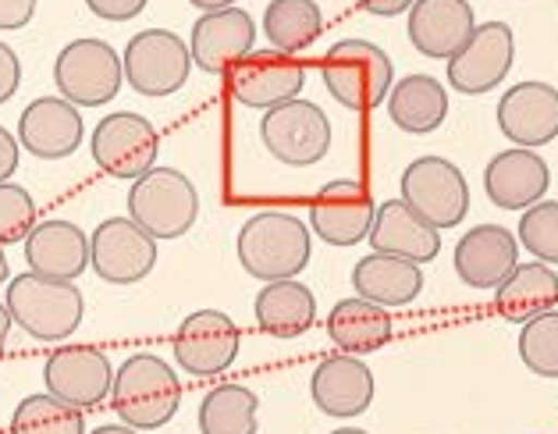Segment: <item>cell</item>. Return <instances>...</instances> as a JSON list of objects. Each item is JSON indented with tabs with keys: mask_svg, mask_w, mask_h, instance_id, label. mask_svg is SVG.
I'll return each mask as SVG.
<instances>
[{
	"mask_svg": "<svg viewBox=\"0 0 558 434\" xmlns=\"http://www.w3.org/2000/svg\"><path fill=\"white\" fill-rule=\"evenodd\" d=\"M310 253V225L289 210H260L239 228V264L264 285L303 275Z\"/></svg>",
	"mask_w": 558,
	"mask_h": 434,
	"instance_id": "obj_1",
	"label": "cell"
},
{
	"mask_svg": "<svg viewBox=\"0 0 558 434\" xmlns=\"http://www.w3.org/2000/svg\"><path fill=\"white\" fill-rule=\"evenodd\" d=\"M111 406L121 424L135 431H157L179 413L182 382L168 360L154 352H135L114 374Z\"/></svg>",
	"mask_w": 558,
	"mask_h": 434,
	"instance_id": "obj_2",
	"label": "cell"
},
{
	"mask_svg": "<svg viewBox=\"0 0 558 434\" xmlns=\"http://www.w3.org/2000/svg\"><path fill=\"white\" fill-rule=\"evenodd\" d=\"M8 314L36 342H64L78 331L86 317V300L75 281H58L44 275H19L8 285Z\"/></svg>",
	"mask_w": 558,
	"mask_h": 434,
	"instance_id": "obj_3",
	"label": "cell"
},
{
	"mask_svg": "<svg viewBox=\"0 0 558 434\" xmlns=\"http://www.w3.org/2000/svg\"><path fill=\"white\" fill-rule=\"evenodd\" d=\"M320 75L328 93L345 111H374L388 100L395 86L391 58L371 39H338L324 53Z\"/></svg>",
	"mask_w": 558,
	"mask_h": 434,
	"instance_id": "obj_4",
	"label": "cell"
},
{
	"mask_svg": "<svg viewBox=\"0 0 558 434\" xmlns=\"http://www.w3.org/2000/svg\"><path fill=\"white\" fill-rule=\"evenodd\" d=\"M129 217L157 242L182 239L199 217V193L179 168H149L129 189Z\"/></svg>",
	"mask_w": 558,
	"mask_h": 434,
	"instance_id": "obj_5",
	"label": "cell"
},
{
	"mask_svg": "<svg viewBox=\"0 0 558 434\" xmlns=\"http://www.w3.org/2000/svg\"><path fill=\"white\" fill-rule=\"evenodd\" d=\"M53 83L75 107H104L125 86V64L104 39H72L53 61Z\"/></svg>",
	"mask_w": 558,
	"mask_h": 434,
	"instance_id": "obj_6",
	"label": "cell"
},
{
	"mask_svg": "<svg viewBox=\"0 0 558 434\" xmlns=\"http://www.w3.org/2000/svg\"><path fill=\"white\" fill-rule=\"evenodd\" d=\"M402 203L434 225L438 232L462 225V217L470 214V185L459 165L445 157H416L410 168L402 171Z\"/></svg>",
	"mask_w": 558,
	"mask_h": 434,
	"instance_id": "obj_7",
	"label": "cell"
},
{
	"mask_svg": "<svg viewBox=\"0 0 558 434\" xmlns=\"http://www.w3.org/2000/svg\"><path fill=\"white\" fill-rule=\"evenodd\" d=\"M121 64H125V83L143 93V97H171L189 83V72H193V50L182 44L179 33L171 29H146L135 33L129 39L125 53H121Z\"/></svg>",
	"mask_w": 558,
	"mask_h": 434,
	"instance_id": "obj_8",
	"label": "cell"
},
{
	"mask_svg": "<svg viewBox=\"0 0 558 434\" xmlns=\"http://www.w3.org/2000/svg\"><path fill=\"white\" fill-rule=\"evenodd\" d=\"M260 143L267 154L289 168H310L331 150V121L310 100H289L270 107L260 121Z\"/></svg>",
	"mask_w": 558,
	"mask_h": 434,
	"instance_id": "obj_9",
	"label": "cell"
},
{
	"mask_svg": "<svg viewBox=\"0 0 558 434\" xmlns=\"http://www.w3.org/2000/svg\"><path fill=\"white\" fill-rule=\"evenodd\" d=\"M89 150L97 168L114 174V179H125L135 182L143 179L149 168H157V129L149 125L143 114L135 111H118V114H107L97 129L89 135Z\"/></svg>",
	"mask_w": 558,
	"mask_h": 434,
	"instance_id": "obj_10",
	"label": "cell"
},
{
	"mask_svg": "<svg viewBox=\"0 0 558 434\" xmlns=\"http://www.w3.org/2000/svg\"><path fill=\"white\" fill-rule=\"evenodd\" d=\"M89 264L107 285H135L157 267V239L132 217H107L89 236Z\"/></svg>",
	"mask_w": 558,
	"mask_h": 434,
	"instance_id": "obj_11",
	"label": "cell"
},
{
	"mask_svg": "<svg viewBox=\"0 0 558 434\" xmlns=\"http://www.w3.org/2000/svg\"><path fill=\"white\" fill-rule=\"evenodd\" d=\"M515 61V36L506 22L476 25L456 58H448V86L466 93V97H484L501 79L509 75Z\"/></svg>",
	"mask_w": 558,
	"mask_h": 434,
	"instance_id": "obj_12",
	"label": "cell"
},
{
	"mask_svg": "<svg viewBox=\"0 0 558 434\" xmlns=\"http://www.w3.org/2000/svg\"><path fill=\"white\" fill-rule=\"evenodd\" d=\"M374 196L371 189L356 179H335L320 189L310 203V228L324 239L328 246H360L371 236L374 225Z\"/></svg>",
	"mask_w": 558,
	"mask_h": 434,
	"instance_id": "obj_13",
	"label": "cell"
},
{
	"mask_svg": "<svg viewBox=\"0 0 558 434\" xmlns=\"http://www.w3.org/2000/svg\"><path fill=\"white\" fill-rule=\"evenodd\" d=\"M242 331L225 310H196L174 331V360L196 377L225 374L239 357Z\"/></svg>",
	"mask_w": 558,
	"mask_h": 434,
	"instance_id": "obj_14",
	"label": "cell"
},
{
	"mask_svg": "<svg viewBox=\"0 0 558 434\" xmlns=\"http://www.w3.org/2000/svg\"><path fill=\"white\" fill-rule=\"evenodd\" d=\"M306 86L303 61L278 50H253L231 68V97L253 111H270L295 100Z\"/></svg>",
	"mask_w": 558,
	"mask_h": 434,
	"instance_id": "obj_15",
	"label": "cell"
},
{
	"mask_svg": "<svg viewBox=\"0 0 558 434\" xmlns=\"http://www.w3.org/2000/svg\"><path fill=\"white\" fill-rule=\"evenodd\" d=\"M44 385L50 396L75 406V410H93L114 388V367L100 349L93 346H64L44 363Z\"/></svg>",
	"mask_w": 558,
	"mask_h": 434,
	"instance_id": "obj_16",
	"label": "cell"
},
{
	"mask_svg": "<svg viewBox=\"0 0 558 434\" xmlns=\"http://www.w3.org/2000/svg\"><path fill=\"white\" fill-rule=\"evenodd\" d=\"M256 47V22L242 8L203 11L189 36L193 64H199L207 75L231 72L242 58H250Z\"/></svg>",
	"mask_w": 558,
	"mask_h": 434,
	"instance_id": "obj_17",
	"label": "cell"
},
{
	"mask_svg": "<svg viewBox=\"0 0 558 434\" xmlns=\"http://www.w3.org/2000/svg\"><path fill=\"white\" fill-rule=\"evenodd\" d=\"M86 140L83 111L64 97H39L19 118V146L36 160H64Z\"/></svg>",
	"mask_w": 558,
	"mask_h": 434,
	"instance_id": "obj_18",
	"label": "cell"
},
{
	"mask_svg": "<svg viewBox=\"0 0 558 434\" xmlns=\"http://www.w3.org/2000/svg\"><path fill=\"white\" fill-rule=\"evenodd\" d=\"M498 129L509 143L523 146V150H537V146L555 143L558 89L541 83V79L512 86L506 97L498 100Z\"/></svg>",
	"mask_w": 558,
	"mask_h": 434,
	"instance_id": "obj_19",
	"label": "cell"
},
{
	"mask_svg": "<svg viewBox=\"0 0 558 434\" xmlns=\"http://www.w3.org/2000/svg\"><path fill=\"white\" fill-rule=\"evenodd\" d=\"M520 267V239L501 225H476L456 242V275L470 289H498Z\"/></svg>",
	"mask_w": 558,
	"mask_h": 434,
	"instance_id": "obj_20",
	"label": "cell"
},
{
	"mask_svg": "<svg viewBox=\"0 0 558 434\" xmlns=\"http://www.w3.org/2000/svg\"><path fill=\"white\" fill-rule=\"evenodd\" d=\"M374 371L363 360H356L352 352L345 357H328L317 363L310 382V396L317 402V410L324 417H363L374 402Z\"/></svg>",
	"mask_w": 558,
	"mask_h": 434,
	"instance_id": "obj_21",
	"label": "cell"
},
{
	"mask_svg": "<svg viewBox=\"0 0 558 434\" xmlns=\"http://www.w3.org/2000/svg\"><path fill=\"white\" fill-rule=\"evenodd\" d=\"M548 185H551V171L544 165V157H537L534 150H523V146L495 154L484 168L487 200H492L498 210L534 207V203H541L544 193H548Z\"/></svg>",
	"mask_w": 558,
	"mask_h": 434,
	"instance_id": "obj_22",
	"label": "cell"
},
{
	"mask_svg": "<svg viewBox=\"0 0 558 434\" xmlns=\"http://www.w3.org/2000/svg\"><path fill=\"white\" fill-rule=\"evenodd\" d=\"M473 29L476 15L470 0H413L410 8V44L424 58H456Z\"/></svg>",
	"mask_w": 558,
	"mask_h": 434,
	"instance_id": "obj_23",
	"label": "cell"
},
{
	"mask_svg": "<svg viewBox=\"0 0 558 434\" xmlns=\"http://www.w3.org/2000/svg\"><path fill=\"white\" fill-rule=\"evenodd\" d=\"M25 264L33 275L75 281L89 267V236L75 221H39L25 236Z\"/></svg>",
	"mask_w": 558,
	"mask_h": 434,
	"instance_id": "obj_24",
	"label": "cell"
},
{
	"mask_svg": "<svg viewBox=\"0 0 558 434\" xmlns=\"http://www.w3.org/2000/svg\"><path fill=\"white\" fill-rule=\"evenodd\" d=\"M366 239H371L374 253H391L413 264H430L441 253V232L402 200L380 203Z\"/></svg>",
	"mask_w": 558,
	"mask_h": 434,
	"instance_id": "obj_25",
	"label": "cell"
},
{
	"mask_svg": "<svg viewBox=\"0 0 558 434\" xmlns=\"http://www.w3.org/2000/svg\"><path fill=\"white\" fill-rule=\"evenodd\" d=\"M352 285H356V296L366 303H377L385 310L410 306L424 289V270L413 261H402V256L371 253L352 267Z\"/></svg>",
	"mask_w": 558,
	"mask_h": 434,
	"instance_id": "obj_26",
	"label": "cell"
},
{
	"mask_svg": "<svg viewBox=\"0 0 558 434\" xmlns=\"http://www.w3.org/2000/svg\"><path fill=\"white\" fill-rule=\"evenodd\" d=\"M388 118L410 135H430L448 118V89L434 75H405L388 93Z\"/></svg>",
	"mask_w": 558,
	"mask_h": 434,
	"instance_id": "obj_27",
	"label": "cell"
},
{
	"mask_svg": "<svg viewBox=\"0 0 558 434\" xmlns=\"http://www.w3.org/2000/svg\"><path fill=\"white\" fill-rule=\"evenodd\" d=\"M256 324L275 338H299L317 321V300L303 281H267L256 296Z\"/></svg>",
	"mask_w": 558,
	"mask_h": 434,
	"instance_id": "obj_28",
	"label": "cell"
},
{
	"mask_svg": "<svg viewBox=\"0 0 558 434\" xmlns=\"http://www.w3.org/2000/svg\"><path fill=\"white\" fill-rule=\"evenodd\" d=\"M558 303V275L551 264H520L495 289V306L506 321L523 324L530 317H541Z\"/></svg>",
	"mask_w": 558,
	"mask_h": 434,
	"instance_id": "obj_29",
	"label": "cell"
},
{
	"mask_svg": "<svg viewBox=\"0 0 558 434\" xmlns=\"http://www.w3.org/2000/svg\"><path fill=\"white\" fill-rule=\"evenodd\" d=\"M328 335L338 349L363 357V352L380 349L391 338V317L385 306L366 300H338L328 314Z\"/></svg>",
	"mask_w": 558,
	"mask_h": 434,
	"instance_id": "obj_30",
	"label": "cell"
},
{
	"mask_svg": "<svg viewBox=\"0 0 558 434\" xmlns=\"http://www.w3.org/2000/svg\"><path fill=\"white\" fill-rule=\"evenodd\" d=\"M320 33L324 15L317 0H270L264 11V36L270 50L289 53V58L317 44Z\"/></svg>",
	"mask_w": 558,
	"mask_h": 434,
	"instance_id": "obj_31",
	"label": "cell"
},
{
	"mask_svg": "<svg viewBox=\"0 0 558 434\" xmlns=\"http://www.w3.org/2000/svg\"><path fill=\"white\" fill-rule=\"evenodd\" d=\"M260 427V399L253 388L221 385L199 402V434H256Z\"/></svg>",
	"mask_w": 558,
	"mask_h": 434,
	"instance_id": "obj_32",
	"label": "cell"
},
{
	"mask_svg": "<svg viewBox=\"0 0 558 434\" xmlns=\"http://www.w3.org/2000/svg\"><path fill=\"white\" fill-rule=\"evenodd\" d=\"M11 434H86V417L50 391L25 396L11 413Z\"/></svg>",
	"mask_w": 558,
	"mask_h": 434,
	"instance_id": "obj_33",
	"label": "cell"
},
{
	"mask_svg": "<svg viewBox=\"0 0 558 434\" xmlns=\"http://www.w3.org/2000/svg\"><path fill=\"white\" fill-rule=\"evenodd\" d=\"M520 360L537 377H558V310L523 321Z\"/></svg>",
	"mask_w": 558,
	"mask_h": 434,
	"instance_id": "obj_34",
	"label": "cell"
},
{
	"mask_svg": "<svg viewBox=\"0 0 558 434\" xmlns=\"http://www.w3.org/2000/svg\"><path fill=\"white\" fill-rule=\"evenodd\" d=\"M520 246L534 253L541 264L558 267V203L541 200L520 217Z\"/></svg>",
	"mask_w": 558,
	"mask_h": 434,
	"instance_id": "obj_35",
	"label": "cell"
},
{
	"mask_svg": "<svg viewBox=\"0 0 558 434\" xmlns=\"http://www.w3.org/2000/svg\"><path fill=\"white\" fill-rule=\"evenodd\" d=\"M36 228V203L29 189L15 182H0V246L25 242Z\"/></svg>",
	"mask_w": 558,
	"mask_h": 434,
	"instance_id": "obj_36",
	"label": "cell"
},
{
	"mask_svg": "<svg viewBox=\"0 0 558 434\" xmlns=\"http://www.w3.org/2000/svg\"><path fill=\"white\" fill-rule=\"evenodd\" d=\"M149 0H86V8L104 22H132L146 11Z\"/></svg>",
	"mask_w": 558,
	"mask_h": 434,
	"instance_id": "obj_37",
	"label": "cell"
},
{
	"mask_svg": "<svg viewBox=\"0 0 558 434\" xmlns=\"http://www.w3.org/2000/svg\"><path fill=\"white\" fill-rule=\"evenodd\" d=\"M19 83H22V61H19V53L11 50L8 44H0V107H4L11 97H15Z\"/></svg>",
	"mask_w": 558,
	"mask_h": 434,
	"instance_id": "obj_38",
	"label": "cell"
},
{
	"mask_svg": "<svg viewBox=\"0 0 558 434\" xmlns=\"http://www.w3.org/2000/svg\"><path fill=\"white\" fill-rule=\"evenodd\" d=\"M36 15V0H0V29L15 33L25 29Z\"/></svg>",
	"mask_w": 558,
	"mask_h": 434,
	"instance_id": "obj_39",
	"label": "cell"
},
{
	"mask_svg": "<svg viewBox=\"0 0 558 434\" xmlns=\"http://www.w3.org/2000/svg\"><path fill=\"white\" fill-rule=\"evenodd\" d=\"M19 154H22L19 135H11L4 125H0V182H8L11 174L19 171Z\"/></svg>",
	"mask_w": 558,
	"mask_h": 434,
	"instance_id": "obj_40",
	"label": "cell"
},
{
	"mask_svg": "<svg viewBox=\"0 0 558 434\" xmlns=\"http://www.w3.org/2000/svg\"><path fill=\"white\" fill-rule=\"evenodd\" d=\"M356 8H363L366 15H377V19H395V15H405L413 8V0H356Z\"/></svg>",
	"mask_w": 558,
	"mask_h": 434,
	"instance_id": "obj_41",
	"label": "cell"
},
{
	"mask_svg": "<svg viewBox=\"0 0 558 434\" xmlns=\"http://www.w3.org/2000/svg\"><path fill=\"white\" fill-rule=\"evenodd\" d=\"M11 328H15V321H11L8 306L0 303V360H4V349H8V335H11Z\"/></svg>",
	"mask_w": 558,
	"mask_h": 434,
	"instance_id": "obj_42",
	"label": "cell"
},
{
	"mask_svg": "<svg viewBox=\"0 0 558 434\" xmlns=\"http://www.w3.org/2000/svg\"><path fill=\"white\" fill-rule=\"evenodd\" d=\"M199 11H221V8H235V0H189Z\"/></svg>",
	"mask_w": 558,
	"mask_h": 434,
	"instance_id": "obj_43",
	"label": "cell"
},
{
	"mask_svg": "<svg viewBox=\"0 0 558 434\" xmlns=\"http://www.w3.org/2000/svg\"><path fill=\"white\" fill-rule=\"evenodd\" d=\"M89 434H140V431H135V427H129V424H104V427L89 431Z\"/></svg>",
	"mask_w": 558,
	"mask_h": 434,
	"instance_id": "obj_44",
	"label": "cell"
},
{
	"mask_svg": "<svg viewBox=\"0 0 558 434\" xmlns=\"http://www.w3.org/2000/svg\"><path fill=\"white\" fill-rule=\"evenodd\" d=\"M11 275V267H8V253H4V246H0V285H4V278Z\"/></svg>",
	"mask_w": 558,
	"mask_h": 434,
	"instance_id": "obj_45",
	"label": "cell"
},
{
	"mask_svg": "<svg viewBox=\"0 0 558 434\" xmlns=\"http://www.w3.org/2000/svg\"><path fill=\"white\" fill-rule=\"evenodd\" d=\"M331 434H371V431H363V427H338Z\"/></svg>",
	"mask_w": 558,
	"mask_h": 434,
	"instance_id": "obj_46",
	"label": "cell"
}]
</instances>
